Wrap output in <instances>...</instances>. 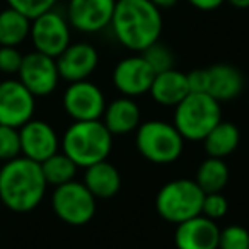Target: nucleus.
<instances>
[{
	"label": "nucleus",
	"instance_id": "f257e3e1",
	"mask_svg": "<svg viewBox=\"0 0 249 249\" xmlns=\"http://www.w3.org/2000/svg\"><path fill=\"white\" fill-rule=\"evenodd\" d=\"M109 26L121 46L142 53L159 41L162 16L160 9L150 0H116Z\"/></svg>",
	"mask_w": 249,
	"mask_h": 249
},
{
	"label": "nucleus",
	"instance_id": "f03ea898",
	"mask_svg": "<svg viewBox=\"0 0 249 249\" xmlns=\"http://www.w3.org/2000/svg\"><path fill=\"white\" fill-rule=\"evenodd\" d=\"M46 186L41 164L24 156L7 160L0 169V201L16 213L35 210L45 198Z\"/></svg>",
	"mask_w": 249,
	"mask_h": 249
},
{
	"label": "nucleus",
	"instance_id": "7ed1b4c3",
	"mask_svg": "<svg viewBox=\"0 0 249 249\" xmlns=\"http://www.w3.org/2000/svg\"><path fill=\"white\" fill-rule=\"evenodd\" d=\"M60 147L77 167H89L106 160L113 149V135L101 120L73 121L65 130Z\"/></svg>",
	"mask_w": 249,
	"mask_h": 249
},
{
	"label": "nucleus",
	"instance_id": "20e7f679",
	"mask_svg": "<svg viewBox=\"0 0 249 249\" xmlns=\"http://www.w3.org/2000/svg\"><path fill=\"white\" fill-rule=\"evenodd\" d=\"M220 121V103L207 92H190L174 107L173 124L190 142H201Z\"/></svg>",
	"mask_w": 249,
	"mask_h": 249
},
{
	"label": "nucleus",
	"instance_id": "39448f33",
	"mask_svg": "<svg viewBox=\"0 0 249 249\" xmlns=\"http://www.w3.org/2000/svg\"><path fill=\"white\" fill-rule=\"evenodd\" d=\"M135 145L139 154L152 164H171L183 154L184 139L173 123L150 120L140 123L135 130Z\"/></svg>",
	"mask_w": 249,
	"mask_h": 249
},
{
	"label": "nucleus",
	"instance_id": "423d86ee",
	"mask_svg": "<svg viewBox=\"0 0 249 249\" xmlns=\"http://www.w3.org/2000/svg\"><path fill=\"white\" fill-rule=\"evenodd\" d=\"M205 193L195 179H174L166 183L156 196V210L164 220L171 224L201 215Z\"/></svg>",
	"mask_w": 249,
	"mask_h": 249
},
{
	"label": "nucleus",
	"instance_id": "0eeeda50",
	"mask_svg": "<svg viewBox=\"0 0 249 249\" xmlns=\"http://www.w3.org/2000/svg\"><path fill=\"white\" fill-rule=\"evenodd\" d=\"M52 208L62 222L80 227L92 220L96 213V198L79 181H69L55 188L52 195Z\"/></svg>",
	"mask_w": 249,
	"mask_h": 249
},
{
	"label": "nucleus",
	"instance_id": "6e6552de",
	"mask_svg": "<svg viewBox=\"0 0 249 249\" xmlns=\"http://www.w3.org/2000/svg\"><path fill=\"white\" fill-rule=\"evenodd\" d=\"M29 38L36 52L56 58L70 45V24L67 16L52 9L31 19Z\"/></svg>",
	"mask_w": 249,
	"mask_h": 249
},
{
	"label": "nucleus",
	"instance_id": "1a4fd4ad",
	"mask_svg": "<svg viewBox=\"0 0 249 249\" xmlns=\"http://www.w3.org/2000/svg\"><path fill=\"white\" fill-rule=\"evenodd\" d=\"M18 75L22 86L35 97L50 96L58 87L60 80L56 58L39 53L36 50L22 56V63Z\"/></svg>",
	"mask_w": 249,
	"mask_h": 249
},
{
	"label": "nucleus",
	"instance_id": "9d476101",
	"mask_svg": "<svg viewBox=\"0 0 249 249\" xmlns=\"http://www.w3.org/2000/svg\"><path fill=\"white\" fill-rule=\"evenodd\" d=\"M104 107L106 99L103 90L89 79L70 82L63 92V109L73 121L101 120Z\"/></svg>",
	"mask_w": 249,
	"mask_h": 249
},
{
	"label": "nucleus",
	"instance_id": "9b49d317",
	"mask_svg": "<svg viewBox=\"0 0 249 249\" xmlns=\"http://www.w3.org/2000/svg\"><path fill=\"white\" fill-rule=\"evenodd\" d=\"M36 109V97L22 86L21 80L7 79L0 82V124L21 128Z\"/></svg>",
	"mask_w": 249,
	"mask_h": 249
},
{
	"label": "nucleus",
	"instance_id": "f8f14e48",
	"mask_svg": "<svg viewBox=\"0 0 249 249\" xmlns=\"http://www.w3.org/2000/svg\"><path fill=\"white\" fill-rule=\"evenodd\" d=\"M116 0H69L67 21L70 28L94 35L111 24Z\"/></svg>",
	"mask_w": 249,
	"mask_h": 249
},
{
	"label": "nucleus",
	"instance_id": "ddd939ff",
	"mask_svg": "<svg viewBox=\"0 0 249 249\" xmlns=\"http://www.w3.org/2000/svg\"><path fill=\"white\" fill-rule=\"evenodd\" d=\"M156 72L150 69L142 55L120 60L113 70V84L123 96L139 97L149 94Z\"/></svg>",
	"mask_w": 249,
	"mask_h": 249
},
{
	"label": "nucleus",
	"instance_id": "4468645a",
	"mask_svg": "<svg viewBox=\"0 0 249 249\" xmlns=\"http://www.w3.org/2000/svg\"><path fill=\"white\" fill-rule=\"evenodd\" d=\"M21 154L35 162L41 164L58 152L60 139L52 124L43 120H29L19 128Z\"/></svg>",
	"mask_w": 249,
	"mask_h": 249
},
{
	"label": "nucleus",
	"instance_id": "2eb2a0df",
	"mask_svg": "<svg viewBox=\"0 0 249 249\" xmlns=\"http://www.w3.org/2000/svg\"><path fill=\"white\" fill-rule=\"evenodd\" d=\"M99 63V53L90 43H70L58 56H56V67H58L60 79L67 82H79L87 80L94 73Z\"/></svg>",
	"mask_w": 249,
	"mask_h": 249
},
{
	"label": "nucleus",
	"instance_id": "dca6fc26",
	"mask_svg": "<svg viewBox=\"0 0 249 249\" xmlns=\"http://www.w3.org/2000/svg\"><path fill=\"white\" fill-rule=\"evenodd\" d=\"M220 229L217 222L205 215L178 224L174 232V244L178 249H218Z\"/></svg>",
	"mask_w": 249,
	"mask_h": 249
},
{
	"label": "nucleus",
	"instance_id": "f3484780",
	"mask_svg": "<svg viewBox=\"0 0 249 249\" xmlns=\"http://www.w3.org/2000/svg\"><path fill=\"white\" fill-rule=\"evenodd\" d=\"M142 111L133 101V97L121 96L106 104L101 121L104 123L111 135H126L135 132L142 123Z\"/></svg>",
	"mask_w": 249,
	"mask_h": 249
},
{
	"label": "nucleus",
	"instance_id": "a211bd4d",
	"mask_svg": "<svg viewBox=\"0 0 249 249\" xmlns=\"http://www.w3.org/2000/svg\"><path fill=\"white\" fill-rule=\"evenodd\" d=\"M208 86L207 94H210L218 103H227L232 101L242 92L244 79L239 69L229 63H217L207 69Z\"/></svg>",
	"mask_w": 249,
	"mask_h": 249
},
{
	"label": "nucleus",
	"instance_id": "6ab92c4d",
	"mask_svg": "<svg viewBox=\"0 0 249 249\" xmlns=\"http://www.w3.org/2000/svg\"><path fill=\"white\" fill-rule=\"evenodd\" d=\"M149 94L157 104L166 107H176L190 94L186 73L176 69L156 73Z\"/></svg>",
	"mask_w": 249,
	"mask_h": 249
},
{
	"label": "nucleus",
	"instance_id": "aec40b11",
	"mask_svg": "<svg viewBox=\"0 0 249 249\" xmlns=\"http://www.w3.org/2000/svg\"><path fill=\"white\" fill-rule=\"evenodd\" d=\"M82 183L94 195L96 200H109V198L116 196L118 191H120L121 176L116 166H113L106 159L86 167Z\"/></svg>",
	"mask_w": 249,
	"mask_h": 249
},
{
	"label": "nucleus",
	"instance_id": "412c9836",
	"mask_svg": "<svg viewBox=\"0 0 249 249\" xmlns=\"http://www.w3.org/2000/svg\"><path fill=\"white\" fill-rule=\"evenodd\" d=\"M203 149L208 157H217V159H225L239 147L241 142V132L231 121H220V123L205 137Z\"/></svg>",
	"mask_w": 249,
	"mask_h": 249
},
{
	"label": "nucleus",
	"instance_id": "4be33fe9",
	"mask_svg": "<svg viewBox=\"0 0 249 249\" xmlns=\"http://www.w3.org/2000/svg\"><path fill=\"white\" fill-rule=\"evenodd\" d=\"M31 19L19 11L7 7L0 11V46H16L29 38Z\"/></svg>",
	"mask_w": 249,
	"mask_h": 249
},
{
	"label": "nucleus",
	"instance_id": "5701e85b",
	"mask_svg": "<svg viewBox=\"0 0 249 249\" xmlns=\"http://www.w3.org/2000/svg\"><path fill=\"white\" fill-rule=\"evenodd\" d=\"M195 181L203 193H220L229 183V167L225 160L207 157L198 166Z\"/></svg>",
	"mask_w": 249,
	"mask_h": 249
},
{
	"label": "nucleus",
	"instance_id": "b1692460",
	"mask_svg": "<svg viewBox=\"0 0 249 249\" xmlns=\"http://www.w3.org/2000/svg\"><path fill=\"white\" fill-rule=\"evenodd\" d=\"M77 169H79L77 164L63 152L53 154L52 157H48V159L41 162V171L46 184L55 188L60 186V184L69 183V181H73Z\"/></svg>",
	"mask_w": 249,
	"mask_h": 249
},
{
	"label": "nucleus",
	"instance_id": "393cba45",
	"mask_svg": "<svg viewBox=\"0 0 249 249\" xmlns=\"http://www.w3.org/2000/svg\"><path fill=\"white\" fill-rule=\"evenodd\" d=\"M142 56L145 58V62L150 65V69L154 70L156 73H160V72H166L169 69H174V56H173V52L167 48L166 45L162 43H154L150 45L147 50L142 52Z\"/></svg>",
	"mask_w": 249,
	"mask_h": 249
},
{
	"label": "nucleus",
	"instance_id": "a878e982",
	"mask_svg": "<svg viewBox=\"0 0 249 249\" xmlns=\"http://www.w3.org/2000/svg\"><path fill=\"white\" fill-rule=\"evenodd\" d=\"M218 249H249V231L237 224L220 229Z\"/></svg>",
	"mask_w": 249,
	"mask_h": 249
},
{
	"label": "nucleus",
	"instance_id": "bb28decb",
	"mask_svg": "<svg viewBox=\"0 0 249 249\" xmlns=\"http://www.w3.org/2000/svg\"><path fill=\"white\" fill-rule=\"evenodd\" d=\"M21 156V139L19 128L0 124V160H12Z\"/></svg>",
	"mask_w": 249,
	"mask_h": 249
},
{
	"label": "nucleus",
	"instance_id": "cd10ccee",
	"mask_svg": "<svg viewBox=\"0 0 249 249\" xmlns=\"http://www.w3.org/2000/svg\"><path fill=\"white\" fill-rule=\"evenodd\" d=\"M5 2H7L9 7L19 11L26 18L35 19L38 16L45 14V12L55 9L58 0H5Z\"/></svg>",
	"mask_w": 249,
	"mask_h": 249
},
{
	"label": "nucleus",
	"instance_id": "c85d7f7f",
	"mask_svg": "<svg viewBox=\"0 0 249 249\" xmlns=\"http://www.w3.org/2000/svg\"><path fill=\"white\" fill-rule=\"evenodd\" d=\"M229 212L227 198L220 193H205L203 203H201V215L217 222L218 218L225 217Z\"/></svg>",
	"mask_w": 249,
	"mask_h": 249
},
{
	"label": "nucleus",
	"instance_id": "c756f323",
	"mask_svg": "<svg viewBox=\"0 0 249 249\" xmlns=\"http://www.w3.org/2000/svg\"><path fill=\"white\" fill-rule=\"evenodd\" d=\"M22 53L16 46H0V72L12 75L18 73L22 63Z\"/></svg>",
	"mask_w": 249,
	"mask_h": 249
},
{
	"label": "nucleus",
	"instance_id": "7c9ffc66",
	"mask_svg": "<svg viewBox=\"0 0 249 249\" xmlns=\"http://www.w3.org/2000/svg\"><path fill=\"white\" fill-rule=\"evenodd\" d=\"M188 87H190V92H207L208 86V75L207 69H196L191 70L186 73Z\"/></svg>",
	"mask_w": 249,
	"mask_h": 249
},
{
	"label": "nucleus",
	"instance_id": "2f4dec72",
	"mask_svg": "<svg viewBox=\"0 0 249 249\" xmlns=\"http://www.w3.org/2000/svg\"><path fill=\"white\" fill-rule=\"evenodd\" d=\"M188 2H190L195 9H198V11L210 12V11H215V9L220 7L225 0H188Z\"/></svg>",
	"mask_w": 249,
	"mask_h": 249
},
{
	"label": "nucleus",
	"instance_id": "473e14b6",
	"mask_svg": "<svg viewBox=\"0 0 249 249\" xmlns=\"http://www.w3.org/2000/svg\"><path fill=\"white\" fill-rule=\"evenodd\" d=\"M150 2H152L154 5H157L159 9H169L176 4L178 0H150Z\"/></svg>",
	"mask_w": 249,
	"mask_h": 249
},
{
	"label": "nucleus",
	"instance_id": "72a5a7b5",
	"mask_svg": "<svg viewBox=\"0 0 249 249\" xmlns=\"http://www.w3.org/2000/svg\"><path fill=\"white\" fill-rule=\"evenodd\" d=\"M235 9H249V0H225Z\"/></svg>",
	"mask_w": 249,
	"mask_h": 249
}]
</instances>
